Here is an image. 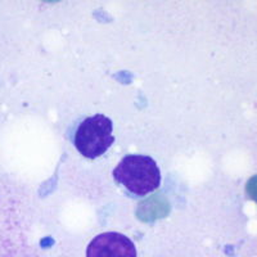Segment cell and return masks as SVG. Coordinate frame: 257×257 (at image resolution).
<instances>
[{
	"label": "cell",
	"mask_w": 257,
	"mask_h": 257,
	"mask_svg": "<svg viewBox=\"0 0 257 257\" xmlns=\"http://www.w3.org/2000/svg\"><path fill=\"white\" fill-rule=\"evenodd\" d=\"M113 123L104 114L86 117L75 133V147L85 158L100 157L113 144Z\"/></svg>",
	"instance_id": "cell-2"
},
{
	"label": "cell",
	"mask_w": 257,
	"mask_h": 257,
	"mask_svg": "<svg viewBox=\"0 0 257 257\" xmlns=\"http://www.w3.org/2000/svg\"><path fill=\"white\" fill-rule=\"evenodd\" d=\"M113 178L126 190L139 197L155 192L161 184L160 167L149 156H125L114 167Z\"/></svg>",
	"instance_id": "cell-1"
},
{
	"label": "cell",
	"mask_w": 257,
	"mask_h": 257,
	"mask_svg": "<svg viewBox=\"0 0 257 257\" xmlns=\"http://www.w3.org/2000/svg\"><path fill=\"white\" fill-rule=\"evenodd\" d=\"M86 257H137V248L126 235L108 231L96 235L89 243Z\"/></svg>",
	"instance_id": "cell-3"
},
{
	"label": "cell",
	"mask_w": 257,
	"mask_h": 257,
	"mask_svg": "<svg viewBox=\"0 0 257 257\" xmlns=\"http://www.w3.org/2000/svg\"><path fill=\"white\" fill-rule=\"evenodd\" d=\"M245 193L247 196L257 203V175L252 176L248 180V183L245 184Z\"/></svg>",
	"instance_id": "cell-4"
}]
</instances>
